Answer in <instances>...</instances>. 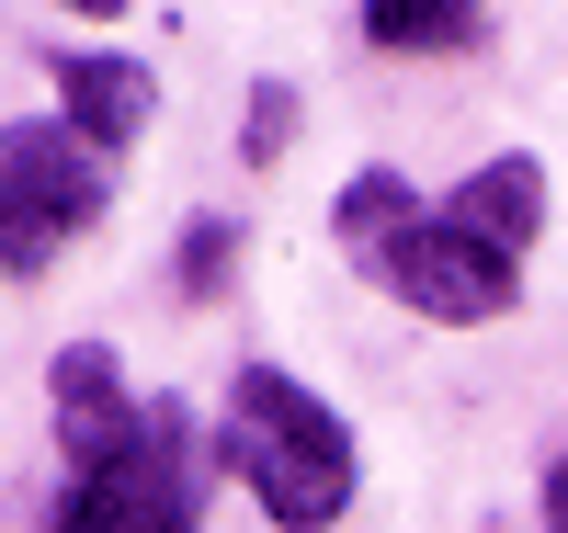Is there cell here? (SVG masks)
<instances>
[{"label":"cell","mask_w":568,"mask_h":533,"mask_svg":"<svg viewBox=\"0 0 568 533\" xmlns=\"http://www.w3.org/2000/svg\"><path fill=\"white\" fill-rule=\"evenodd\" d=\"M329 238L433 329H489L524 307V250H500L466 205H420L398 171H353L329 193Z\"/></svg>","instance_id":"1"},{"label":"cell","mask_w":568,"mask_h":533,"mask_svg":"<svg viewBox=\"0 0 568 533\" xmlns=\"http://www.w3.org/2000/svg\"><path fill=\"white\" fill-rule=\"evenodd\" d=\"M216 454L240 465V489L262 500L273 533H329L353 511V431L329 398H307L296 375H273V363H240L227 375V420H216Z\"/></svg>","instance_id":"2"},{"label":"cell","mask_w":568,"mask_h":533,"mask_svg":"<svg viewBox=\"0 0 568 533\" xmlns=\"http://www.w3.org/2000/svg\"><path fill=\"white\" fill-rule=\"evenodd\" d=\"M205 465H216V443L194 431V409L149 398L136 443L103 454V465H80L58 489V522L45 533H194L205 522Z\"/></svg>","instance_id":"3"},{"label":"cell","mask_w":568,"mask_h":533,"mask_svg":"<svg viewBox=\"0 0 568 533\" xmlns=\"http://www.w3.org/2000/svg\"><path fill=\"white\" fill-rule=\"evenodd\" d=\"M114 160L69 125H0V273L34 284L80 227H103Z\"/></svg>","instance_id":"4"},{"label":"cell","mask_w":568,"mask_h":533,"mask_svg":"<svg viewBox=\"0 0 568 533\" xmlns=\"http://www.w3.org/2000/svg\"><path fill=\"white\" fill-rule=\"evenodd\" d=\"M45 409H58V454H69V476L103 465V454H125L136 420H149V398H125V363H114L103 341H69L58 363H45Z\"/></svg>","instance_id":"5"},{"label":"cell","mask_w":568,"mask_h":533,"mask_svg":"<svg viewBox=\"0 0 568 533\" xmlns=\"http://www.w3.org/2000/svg\"><path fill=\"white\" fill-rule=\"evenodd\" d=\"M45 80H58V125L91 136L103 160H125L149 136V114H160V80L136 58H45Z\"/></svg>","instance_id":"6"},{"label":"cell","mask_w":568,"mask_h":533,"mask_svg":"<svg viewBox=\"0 0 568 533\" xmlns=\"http://www.w3.org/2000/svg\"><path fill=\"white\" fill-rule=\"evenodd\" d=\"M364 34L398 45V58H444V45L478 34V0H364Z\"/></svg>","instance_id":"7"},{"label":"cell","mask_w":568,"mask_h":533,"mask_svg":"<svg viewBox=\"0 0 568 533\" xmlns=\"http://www.w3.org/2000/svg\"><path fill=\"white\" fill-rule=\"evenodd\" d=\"M284 136H296V91L262 80L251 103H240V171H273V160H284Z\"/></svg>","instance_id":"8"},{"label":"cell","mask_w":568,"mask_h":533,"mask_svg":"<svg viewBox=\"0 0 568 533\" xmlns=\"http://www.w3.org/2000/svg\"><path fill=\"white\" fill-rule=\"evenodd\" d=\"M227 250H240V227H227V216H194V227H182V296H216V284H227Z\"/></svg>","instance_id":"9"},{"label":"cell","mask_w":568,"mask_h":533,"mask_svg":"<svg viewBox=\"0 0 568 533\" xmlns=\"http://www.w3.org/2000/svg\"><path fill=\"white\" fill-rule=\"evenodd\" d=\"M546 533H568V454L546 465Z\"/></svg>","instance_id":"10"},{"label":"cell","mask_w":568,"mask_h":533,"mask_svg":"<svg viewBox=\"0 0 568 533\" xmlns=\"http://www.w3.org/2000/svg\"><path fill=\"white\" fill-rule=\"evenodd\" d=\"M58 12H91V23H114V12H125V0H58Z\"/></svg>","instance_id":"11"}]
</instances>
